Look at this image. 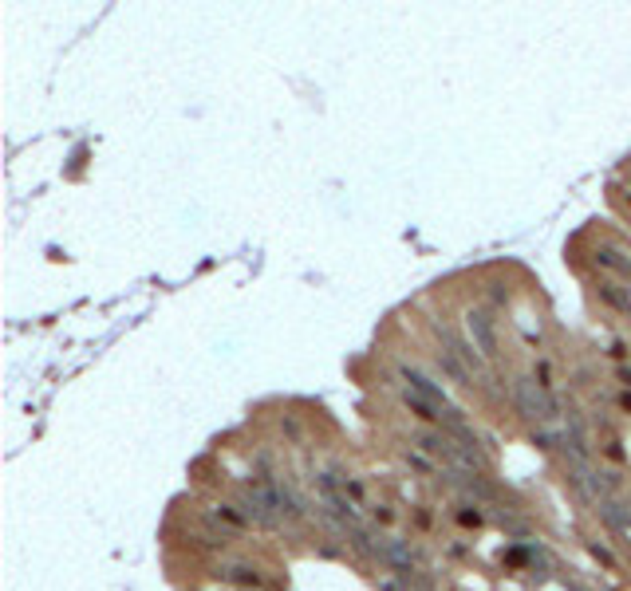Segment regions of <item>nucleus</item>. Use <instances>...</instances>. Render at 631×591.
<instances>
[{
  "label": "nucleus",
  "instance_id": "f257e3e1",
  "mask_svg": "<svg viewBox=\"0 0 631 591\" xmlns=\"http://www.w3.org/2000/svg\"><path fill=\"white\" fill-rule=\"evenodd\" d=\"M513 394H517V406L529 414L533 422L548 426V422H556V418H560V406H556V398H548L545 390L537 387V382H529V379L513 382Z\"/></svg>",
  "mask_w": 631,
  "mask_h": 591
},
{
  "label": "nucleus",
  "instance_id": "f03ea898",
  "mask_svg": "<svg viewBox=\"0 0 631 591\" xmlns=\"http://www.w3.org/2000/svg\"><path fill=\"white\" fill-rule=\"evenodd\" d=\"M469 331H478V339H481V351L486 355H494V331H489V323H486V315H469Z\"/></svg>",
  "mask_w": 631,
  "mask_h": 591
}]
</instances>
